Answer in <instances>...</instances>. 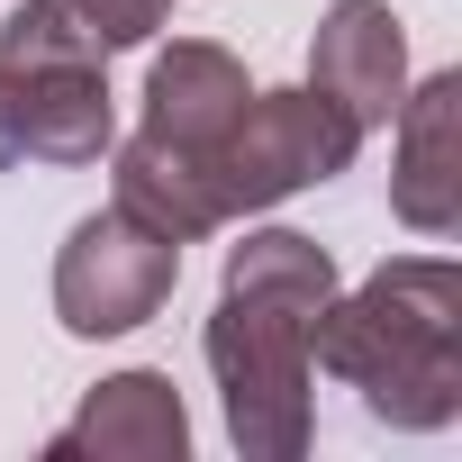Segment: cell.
Masks as SVG:
<instances>
[{"label": "cell", "mask_w": 462, "mask_h": 462, "mask_svg": "<svg viewBox=\"0 0 462 462\" xmlns=\"http://www.w3.org/2000/svg\"><path fill=\"white\" fill-rule=\"evenodd\" d=\"M309 363L363 390V408L399 435H435L462 417V273L444 254H399L363 291H336L309 327Z\"/></svg>", "instance_id": "obj_1"}, {"label": "cell", "mask_w": 462, "mask_h": 462, "mask_svg": "<svg viewBox=\"0 0 462 462\" xmlns=\"http://www.w3.org/2000/svg\"><path fill=\"white\" fill-rule=\"evenodd\" d=\"M208 372H217V408H226V444L245 462H300L318 435V363H309V318L217 291V318L199 336Z\"/></svg>", "instance_id": "obj_2"}, {"label": "cell", "mask_w": 462, "mask_h": 462, "mask_svg": "<svg viewBox=\"0 0 462 462\" xmlns=\"http://www.w3.org/2000/svg\"><path fill=\"white\" fill-rule=\"evenodd\" d=\"M354 154H363V127L318 82H300V91H245L236 127L199 163H208V190H217L226 217H254V208H282L309 181H336Z\"/></svg>", "instance_id": "obj_3"}, {"label": "cell", "mask_w": 462, "mask_h": 462, "mask_svg": "<svg viewBox=\"0 0 462 462\" xmlns=\"http://www.w3.org/2000/svg\"><path fill=\"white\" fill-rule=\"evenodd\" d=\"M172 282H181V245L145 236L127 208H100V217L73 226L64 254H55V318H64V336H82V345L136 336L145 318H163Z\"/></svg>", "instance_id": "obj_4"}, {"label": "cell", "mask_w": 462, "mask_h": 462, "mask_svg": "<svg viewBox=\"0 0 462 462\" xmlns=\"http://www.w3.org/2000/svg\"><path fill=\"white\" fill-rule=\"evenodd\" d=\"M390 127H399V172H390L399 226L453 236L462 226V73H426L417 91H399Z\"/></svg>", "instance_id": "obj_5"}, {"label": "cell", "mask_w": 462, "mask_h": 462, "mask_svg": "<svg viewBox=\"0 0 462 462\" xmlns=\"http://www.w3.org/2000/svg\"><path fill=\"white\" fill-rule=\"evenodd\" d=\"M309 82L372 136L390 127L399 91H408V28L390 19V0H327V19L309 37Z\"/></svg>", "instance_id": "obj_6"}, {"label": "cell", "mask_w": 462, "mask_h": 462, "mask_svg": "<svg viewBox=\"0 0 462 462\" xmlns=\"http://www.w3.org/2000/svg\"><path fill=\"white\" fill-rule=\"evenodd\" d=\"M109 145H118L109 73L100 64H28L19 109H10V127H0V154H10V163H46V172H73V163H100Z\"/></svg>", "instance_id": "obj_7"}, {"label": "cell", "mask_w": 462, "mask_h": 462, "mask_svg": "<svg viewBox=\"0 0 462 462\" xmlns=\"http://www.w3.org/2000/svg\"><path fill=\"white\" fill-rule=\"evenodd\" d=\"M46 453H100V462H181L190 453V408L172 390V372H109Z\"/></svg>", "instance_id": "obj_8"}, {"label": "cell", "mask_w": 462, "mask_h": 462, "mask_svg": "<svg viewBox=\"0 0 462 462\" xmlns=\"http://www.w3.org/2000/svg\"><path fill=\"white\" fill-rule=\"evenodd\" d=\"M245 64L226 55V46H208V37H172L154 64H145V136H163V145H181V154H208L226 127H236V109H245Z\"/></svg>", "instance_id": "obj_9"}, {"label": "cell", "mask_w": 462, "mask_h": 462, "mask_svg": "<svg viewBox=\"0 0 462 462\" xmlns=\"http://www.w3.org/2000/svg\"><path fill=\"white\" fill-rule=\"evenodd\" d=\"M109 208H127L145 236H163V245H199L208 226H226V208L208 190V163L181 154V145H163V136H145V127L109 163Z\"/></svg>", "instance_id": "obj_10"}, {"label": "cell", "mask_w": 462, "mask_h": 462, "mask_svg": "<svg viewBox=\"0 0 462 462\" xmlns=\"http://www.w3.org/2000/svg\"><path fill=\"white\" fill-rule=\"evenodd\" d=\"M226 291L273 300V309H300V318L318 327L345 282H336V254H327L318 236H300V226H254L245 245H226Z\"/></svg>", "instance_id": "obj_11"}, {"label": "cell", "mask_w": 462, "mask_h": 462, "mask_svg": "<svg viewBox=\"0 0 462 462\" xmlns=\"http://www.w3.org/2000/svg\"><path fill=\"white\" fill-rule=\"evenodd\" d=\"M0 55L10 64H109L100 28L82 19V0H19L10 28H0Z\"/></svg>", "instance_id": "obj_12"}, {"label": "cell", "mask_w": 462, "mask_h": 462, "mask_svg": "<svg viewBox=\"0 0 462 462\" xmlns=\"http://www.w3.org/2000/svg\"><path fill=\"white\" fill-rule=\"evenodd\" d=\"M82 19L100 28L109 55H127V46H154V28L172 19V0H82Z\"/></svg>", "instance_id": "obj_13"}, {"label": "cell", "mask_w": 462, "mask_h": 462, "mask_svg": "<svg viewBox=\"0 0 462 462\" xmlns=\"http://www.w3.org/2000/svg\"><path fill=\"white\" fill-rule=\"evenodd\" d=\"M19 82H28V64L0 55V127H10V109H19Z\"/></svg>", "instance_id": "obj_14"}]
</instances>
